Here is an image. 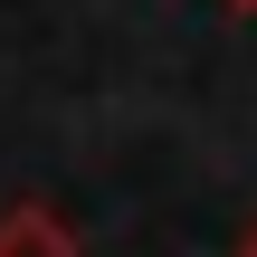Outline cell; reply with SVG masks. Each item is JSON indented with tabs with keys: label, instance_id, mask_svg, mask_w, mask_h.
I'll use <instances>...</instances> for the list:
<instances>
[{
	"label": "cell",
	"instance_id": "3957f363",
	"mask_svg": "<svg viewBox=\"0 0 257 257\" xmlns=\"http://www.w3.org/2000/svg\"><path fill=\"white\" fill-rule=\"evenodd\" d=\"M238 257H257V229H248V238H238Z\"/></svg>",
	"mask_w": 257,
	"mask_h": 257
},
{
	"label": "cell",
	"instance_id": "7a4b0ae2",
	"mask_svg": "<svg viewBox=\"0 0 257 257\" xmlns=\"http://www.w3.org/2000/svg\"><path fill=\"white\" fill-rule=\"evenodd\" d=\"M229 10H238V19H257V0H229Z\"/></svg>",
	"mask_w": 257,
	"mask_h": 257
},
{
	"label": "cell",
	"instance_id": "6da1fadb",
	"mask_svg": "<svg viewBox=\"0 0 257 257\" xmlns=\"http://www.w3.org/2000/svg\"><path fill=\"white\" fill-rule=\"evenodd\" d=\"M0 257H86V248H76V229H67L48 200H19V210L0 219Z\"/></svg>",
	"mask_w": 257,
	"mask_h": 257
}]
</instances>
